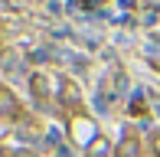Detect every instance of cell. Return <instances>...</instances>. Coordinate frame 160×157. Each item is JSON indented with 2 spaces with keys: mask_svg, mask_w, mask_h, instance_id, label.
<instances>
[{
  "mask_svg": "<svg viewBox=\"0 0 160 157\" xmlns=\"http://www.w3.org/2000/svg\"><path fill=\"white\" fill-rule=\"evenodd\" d=\"M85 154H88V157H111V144H108V138L95 134V138L85 144Z\"/></svg>",
  "mask_w": 160,
  "mask_h": 157,
  "instance_id": "obj_1",
  "label": "cell"
},
{
  "mask_svg": "<svg viewBox=\"0 0 160 157\" xmlns=\"http://www.w3.org/2000/svg\"><path fill=\"white\" fill-rule=\"evenodd\" d=\"M124 92H128V75L121 69H114L111 78H108V95H124Z\"/></svg>",
  "mask_w": 160,
  "mask_h": 157,
  "instance_id": "obj_2",
  "label": "cell"
},
{
  "mask_svg": "<svg viewBox=\"0 0 160 157\" xmlns=\"http://www.w3.org/2000/svg\"><path fill=\"white\" fill-rule=\"evenodd\" d=\"M30 89H33V95L46 98V95H49V78H46V75H33V78H30Z\"/></svg>",
  "mask_w": 160,
  "mask_h": 157,
  "instance_id": "obj_3",
  "label": "cell"
},
{
  "mask_svg": "<svg viewBox=\"0 0 160 157\" xmlns=\"http://www.w3.org/2000/svg\"><path fill=\"white\" fill-rule=\"evenodd\" d=\"M0 111L3 115H17V102H13V95L7 89H0Z\"/></svg>",
  "mask_w": 160,
  "mask_h": 157,
  "instance_id": "obj_4",
  "label": "cell"
},
{
  "mask_svg": "<svg viewBox=\"0 0 160 157\" xmlns=\"http://www.w3.org/2000/svg\"><path fill=\"white\" fill-rule=\"evenodd\" d=\"M114 157H137V141L124 134V141H121V147H118V154H114Z\"/></svg>",
  "mask_w": 160,
  "mask_h": 157,
  "instance_id": "obj_5",
  "label": "cell"
},
{
  "mask_svg": "<svg viewBox=\"0 0 160 157\" xmlns=\"http://www.w3.org/2000/svg\"><path fill=\"white\" fill-rule=\"evenodd\" d=\"M3 69H10V72H20V59H17V53H7V59H3Z\"/></svg>",
  "mask_w": 160,
  "mask_h": 157,
  "instance_id": "obj_6",
  "label": "cell"
},
{
  "mask_svg": "<svg viewBox=\"0 0 160 157\" xmlns=\"http://www.w3.org/2000/svg\"><path fill=\"white\" fill-rule=\"evenodd\" d=\"M62 92H65V102H78V89H72L69 82H62Z\"/></svg>",
  "mask_w": 160,
  "mask_h": 157,
  "instance_id": "obj_7",
  "label": "cell"
},
{
  "mask_svg": "<svg viewBox=\"0 0 160 157\" xmlns=\"http://www.w3.org/2000/svg\"><path fill=\"white\" fill-rule=\"evenodd\" d=\"M17 157H36V154H33V151H20Z\"/></svg>",
  "mask_w": 160,
  "mask_h": 157,
  "instance_id": "obj_8",
  "label": "cell"
},
{
  "mask_svg": "<svg viewBox=\"0 0 160 157\" xmlns=\"http://www.w3.org/2000/svg\"><path fill=\"white\" fill-rule=\"evenodd\" d=\"M0 157H3V154H0Z\"/></svg>",
  "mask_w": 160,
  "mask_h": 157,
  "instance_id": "obj_9",
  "label": "cell"
}]
</instances>
